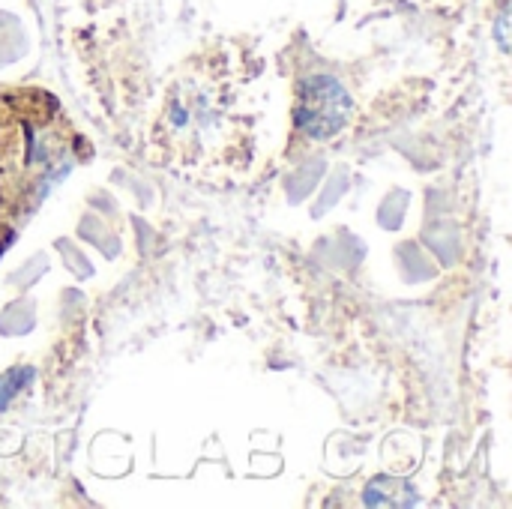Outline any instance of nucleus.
I'll use <instances>...</instances> for the list:
<instances>
[{"label": "nucleus", "mask_w": 512, "mask_h": 509, "mask_svg": "<svg viewBox=\"0 0 512 509\" xmlns=\"http://www.w3.org/2000/svg\"><path fill=\"white\" fill-rule=\"evenodd\" d=\"M507 21H510V12H507V6L501 9V18H498V36H501V45L507 48Z\"/></svg>", "instance_id": "nucleus-3"}, {"label": "nucleus", "mask_w": 512, "mask_h": 509, "mask_svg": "<svg viewBox=\"0 0 512 509\" xmlns=\"http://www.w3.org/2000/svg\"><path fill=\"white\" fill-rule=\"evenodd\" d=\"M33 378V372L30 369H18V372H9V375H3L0 378V411L12 402V396L21 390V387H27V381Z\"/></svg>", "instance_id": "nucleus-2"}, {"label": "nucleus", "mask_w": 512, "mask_h": 509, "mask_svg": "<svg viewBox=\"0 0 512 509\" xmlns=\"http://www.w3.org/2000/svg\"><path fill=\"white\" fill-rule=\"evenodd\" d=\"M351 96L333 75H312L297 90V129L309 138H333L351 120Z\"/></svg>", "instance_id": "nucleus-1"}]
</instances>
